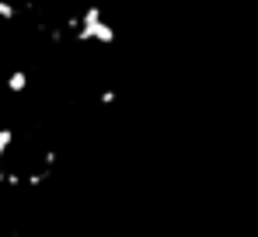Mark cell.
<instances>
[{"instance_id":"6da1fadb","label":"cell","mask_w":258,"mask_h":237,"mask_svg":"<svg viewBox=\"0 0 258 237\" xmlns=\"http://www.w3.org/2000/svg\"><path fill=\"white\" fill-rule=\"evenodd\" d=\"M77 39L81 42H101V45H115V28L101 18V7H87L84 18H81V28H77Z\"/></svg>"},{"instance_id":"7a4b0ae2","label":"cell","mask_w":258,"mask_h":237,"mask_svg":"<svg viewBox=\"0 0 258 237\" xmlns=\"http://www.w3.org/2000/svg\"><path fill=\"white\" fill-rule=\"evenodd\" d=\"M28 70H11V74H7V80H4V87H7V91H11V94H21V91H25V87H28Z\"/></svg>"},{"instance_id":"3957f363","label":"cell","mask_w":258,"mask_h":237,"mask_svg":"<svg viewBox=\"0 0 258 237\" xmlns=\"http://www.w3.org/2000/svg\"><path fill=\"white\" fill-rule=\"evenodd\" d=\"M11 143H14V129L11 126H0V164H4V154L11 150Z\"/></svg>"},{"instance_id":"277c9868","label":"cell","mask_w":258,"mask_h":237,"mask_svg":"<svg viewBox=\"0 0 258 237\" xmlns=\"http://www.w3.org/2000/svg\"><path fill=\"white\" fill-rule=\"evenodd\" d=\"M14 14H18V7H14L11 0H0V18H4V21H14Z\"/></svg>"},{"instance_id":"5b68a950","label":"cell","mask_w":258,"mask_h":237,"mask_svg":"<svg viewBox=\"0 0 258 237\" xmlns=\"http://www.w3.org/2000/svg\"><path fill=\"white\" fill-rule=\"evenodd\" d=\"M101 105H115V87H105L101 91Z\"/></svg>"}]
</instances>
